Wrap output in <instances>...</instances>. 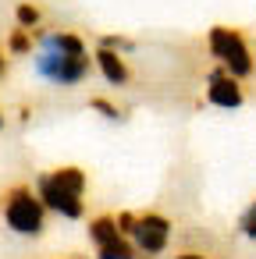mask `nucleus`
<instances>
[{
  "mask_svg": "<svg viewBox=\"0 0 256 259\" xmlns=\"http://www.w3.org/2000/svg\"><path fill=\"white\" fill-rule=\"evenodd\" d=\"M93 71V61L86 54V43L75 32H43L36 47V75L54 85H79Z\"/></svg>",
  "mask_w": 256,
  "mask_h": 259,
  "instance_id": "obj_1",
  "label": "nucleus"
},
{
  "mask_svg": "<svg viewBox=\"0 0 256 259\" xmlns=\"http://www.w3.org/2000/svg\"><path fill=\"white\" fill-rule=\"evenodd\" d=\"M206 47H210V54L221 61V68H228L235 78H249L252 75V50H249V43H245V36L238 32V29H228V25H213L210 32H206Z\"/></svg>",
  "mask_w": 256,
  "mask_h": 259,
  "instance_id": "obj_2",
  "label": "nucleus"
},
{
  "mask_svg": "<svg viewBox=\"0 0 256 259\" xmlns=\"http://www.w3.org/2000/svg\"><path fill=\"white\" fill-rule=\"evenodd\" d=\"M4 217L11 224V231H18V234H40L43 231V199L32 195L29 188H15L8 195Z\"/></svg>",
  "mask_w": 256,
  "mask_h": 259,
  "instance_id": "obj_3",
  "label": "nucleus"
},
{
  "mask_svg": "<svg viewBox=\"0 0 256 259\" xmlns=\"http://www.w3.org/2000/svg\"><path fill=\"white\" fill-rule=\"evenodd\" d=\"M206 100H210L213 107H221V110H238V107L245 103V93H242L238 78H235L228 68H217V71H210V78H206Z\"/></svg>",
  "mask_w": 256,
  "mask_h": 259,
  "instance_id": "obj_4",
  "label": "nucleus"
},
{
  "mask_svg": "<svg viewBox=\"0 0 256 259\" xmlns=\"http://www.w3.org/2000/svg\"><path fill=\"white\" fill-rule=\"evenodd\" d=\"M40 199H43V206H50L54 213L68 217V220H79V217H82V195L61 188V185L54 181V174H43V178H40Z\"/></svg>",
  "mask_w": 256,
  "mask_h": 259,
  "instance_id": "obj_5",
  "label": "nucleus"
},
{
  "mask_svg": "<svg viewBox=\"0 0 256 259\" xmlns=\"http://www.w3.org/2000/svg\"><path fill=\"white\" fill-rule=\"evenodd\" d=\"M132 234H135L139 252L157 255V252H164V245H167L171 224H167V217H160V213H146V217L135 220V231H132Z\"/></svg>",
  "mask_w": 256,
  "mask_h": 259,
  "instance_id": "obj_6",
  "label": "nucleus"
},
{
  "mask_svg": "<svg viewBox=\"0 0 256 259\" xmlns=\"http://www.w3.org/2000/svg\"><path fill=\"white\" fill-rule=\"evenodd\" d=\"M96 68H100V75H103L111 85H128V82H132V71H128L125 57H121L118 50H111V47H100V50H96Z\"/></svg>",
  "mask_w": 256,
  "mask_h": 259,
  "instance_id": "obj_7",
  "label": "nucleus"
},
{
  "mask_svg": "<svg viewBox=\"0 0 256 259\" xmlns=\"http://www.w3.org/2000/svg\"><path fill=\"white\" fill-rule=\"evenodd\" d=\"M121 231H118V217H96L93 224H89V238L96 241V245H107V241H114Z\"/></svg>",
  "mask_w": 256,
  "mask_h": 259,
  "instance_id": "obj_8",
  "label": "nucleus"
},
{
  "mask_svg": "<svg viewBox=\"0 0 256 259\" xmlns=\"http://www.w3.org/2000/svg\"><path fill=\"white\" fill-rule=\"evenodd\" d=\"M54 181H57L61 188H68V192H75V195L86 192V174H82L79 167H57V170H54Z\"/></svg>",
  "mask_w": 256,
  "mask_h": 259,
  "instance_id": "obj_9",
  "label": "nucleus"
},
{
  "mask_svg": "<svg viewBox=\"0 0 256 259\" xmlns=\"http://www.w3.org/2000/svg\"><path fill=\"white\" fill-rule=\"evenodd\" d=\"M100 259H135V248L125 241V234H118L114 241L100 245Z\"/></svg>",
  "mask_w": 256,
  "mask_h": 259,
  "instance_id": "obj_10",
  "label": "nucleus"
},
{
  "mask_svg": "<svg viewBox=\"0 0 256 259\" xmlns=\"http://www.w3.org/2000/svg\"><path fill=\"white\" fill-rule=\"evenodd\" d=\"M8 47H11V54H32V29H15Z\"/></svg>",
  "mask_w": 256,
  "mask_h": 259,
  "instance_id": "obj_11",
  "label": "nucleus"
},
{
  "mask_svg": "<svg viewBox=\"0 0 256 259\" xmlns=\"http://www.w3.org/2000/svg\"><path fill=\"white\" fill-rule=\"evenodd\" d=\"M15 15H18V25H22V29H36V25H40V8H36V4H18Z\"/></svg>",
  "mask_w": 256,
  "mask_h": 259,
  "instance_id": "obj_12",
  "label": "nucleus"
},
{
  "mask_svg": "<svg viewBox=\"0 0 256 259\" xmlns=\"http://www.w3.org/2000/svg\"><path fill=\"white\" fill-rule=\"evenodd\" d=\"M100 47H111V50H118V54L135 50V43H132V39H125V36H103V39H100Z\"/></svg>",
  "mask_w": 256,
  "mask_h": 259,
  "instance_id": "obj_13",
  "label": "nucleus"
},
{
  "mask_svg": "<svg viewBox=\"0 0 256 259\" xmlns=\"http://www.w3.org/2000/svg\"><path fill=\"white\" fill-rule=\"evenodd\" d=\"M89 107H93V110H100V114H103V117H111V121H118V117H121V110H118V107H114L111 100H103V96L89 100Z\"/></svg>",
  "mask_w": 256,
  "mask_h": 259,
  "instance_id": "obj_14",
  "label": "nucleus"
},
{
  "mask_svg": "<svg viewBox=\"0 0 256 259\" xmlns=\"http://www.w3.org/2000/svg\"><path fill=\"white\" fill-rule=\"evenodd\" d=\"M242 234L245 238H256V202L245 209V217H242Z\"/></svg>",
  "mask_w": 256,
  "mask_h": 259,
  "instance_id": "obj_15",
  "label": "nucleus"
},
{
  "mask_svg": "<svg viewBox=\"0 0 256 259\" xmlns=\"http://www.w3.org/2000/svg\"><path fill=\"white\" fill-rule=\"evenodd\" d=\"M135 220H139V217L121 213V217H118V231H121V234H132V231H135Z\"/></svg>",
  "mask_w": 256,
  "mask_h": 259,
  "instance_id": "obj_16",
  "label": "nucleus"
},
{
  "mask_svg": "<svg viewBox=\"0 0 256 259\" xmlns=\"http://www.w3.org/2000/svg\"><path fill=\"white\" fill-rule=\"evenodd\" d=\"M178 259H206V255H199V252H181Z\"/></svg>",
  "mask_w": 256,
  "mask_h": 259,
  "instance_id": "obj_17",
  "label": "nucleus"
},
{
  "mask_svg": "<svg viewBox=\"0 0 256 259\" xmlns=\"http://www.w3.org/2000/svg\"><path fill=\"white\" fill-rule=\"evenodd\" d=\"M8 71V61H4V54H0V75H4Z\"/></svg>",
  "mask_w": 256,
  "mask_h": 259,
  "instance_id": "obj_18",
  "label": "nucleus"
},
{
  "mask_svg": "<svg viewBox=\"0 0 256 259\" xmlns=\"http://www.w3.org/2000/svg\"><path fill=\"white\" fill-rule=\"evenodd\" d=\"M0 128H4V117H0Z\"/></svg>",
  "mask_w": 256,
  "mask_h": 259,
  "instance_id": "obj_19",
  "label": "nucleus"
},
{
  "mask_svg": "<svg viewBox=\"0 0 256 259\" xmlns=\"http://www.w3.org/2000/svg\"><path fill=\"white\" fill-rule=\"evenodd\" d=\"M75 259H82V255H75Z\"/></svg>",
  "mask_w": 256,
  "mask_h": 259,
  "instance_id": "obj_20",
  "label": "nucleus"
}]
</instances>
